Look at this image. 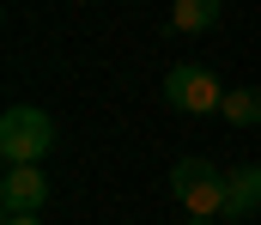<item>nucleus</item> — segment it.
<instances>
[{"label":"nucleus","mask_w":261,"mask_h":225,"mask_svg":"<svg viewBox=\"0 0 261 225\" xmlns=\"http://www.w3.org/2000/svg\"><path fill=\"white\" fill-rule=\"evenodd\" d=\"M219 116H225L231 128H261V85H237V91H225Z\"/></svg>","instance_id":"6"},{"label":"nucleus","mask_w":261,"mask_h":225,"mask_svg":"<svg viewBox=\"0 0 261 225\" xmlns=\"http://www.w3.org/2000/svg\"><path fill=\"white\" fill-rule=\"evenodd\" d=\"M170 189L182 201V213H225V170L213 158H176L170 164Z\"/></svg>","instance_id":"2"},{"label":"nucleus","mask_w":261,"mask_h":225,"mask_svg":"<svg viewBox=\"0 0 261 225\" xmlns=\"http://www.w3.org/2000/svg\"><path fill=\"white\" fill-rule=\"evenodd\" d=\"M164 97H170L182 116H213V110L225 104V85L206 73L200 61H176V67L164 73Z\"/></svg>","instance_id":"3"},{"label":"nucleus","mask_w":261,"mask_h":225,"mask_svg":"<svg viewBox=\"0 0 261 225\" xmlns=\"http://www.w3.org/2000/svg\"><path fill=\"white\" fill-rule=\"evenodd\" d=\"M43 201H49L43 164H6V177H0V207H6V213H43Z\"/></svg>","instance_id":"4"},{"label":"nucleus","mask_w":261,"mask_h":225,"mask_svg":"<svg viewBox=\"0 0 261 225\" xmlns=\"http://www.w3.org/2000/svg\"><path fill=\"white\" fill-rule=\"evenodd\" d=\"M55 146V122H49V110H37V104H12L6 116H0V158L6 164H43Z\"/></svg>","instance_id":"1"},{"label":"nucleus","mask_w":261,"mask_h":225,"mask_svg":"<svg viewBox=\"0 0 261 225\" xmlns=\"http://www.w3.org/2000/svg\"><path fill=\"white\" fill-rule=\"evenodd\" d=\"M0 225H43V213H6Z\"/></svg>","instance_id":"8"},{"label":"nucleus","mask_w":261,"mask_h":225,"mask_svg":"<svg viewBox=\"0 0 261 225\" xmlns=\"http://www.w3.org/2000/svg\"><path fill=\"white\" fill-rule=\"evenodd\" d=\"M189 225H219V219H213V213H189Z\"/></svg>","instance_id":"9"},{"label":"nucleus","mask_w":261,"mask_h":225,"mask_svg":"<svg viewBox=\"0 0 261 225\" xmlns=\"http://www.w3.org/2000/svg\"><path fill=\"white\" fill-rule=\"evenodd\" d=\"M261 213V164H231L225 170V213L219 219H255Z\"/></svg>","instance_id":"5"},{"label":"nucleus","mask_w":261,"mask_h":225,"mask_svg":"<svg viewBox=\"0 0 261 225\" xmlns=\"http://www.w3.org/2000/svg\"><path fill=\"white\" fill-rule=\"evenodd\" d=\"M170 24H176L182 37L213 31V24H219V0H176V6H170Z\"/></svg>","instance_id":"7"}]
</instances>
